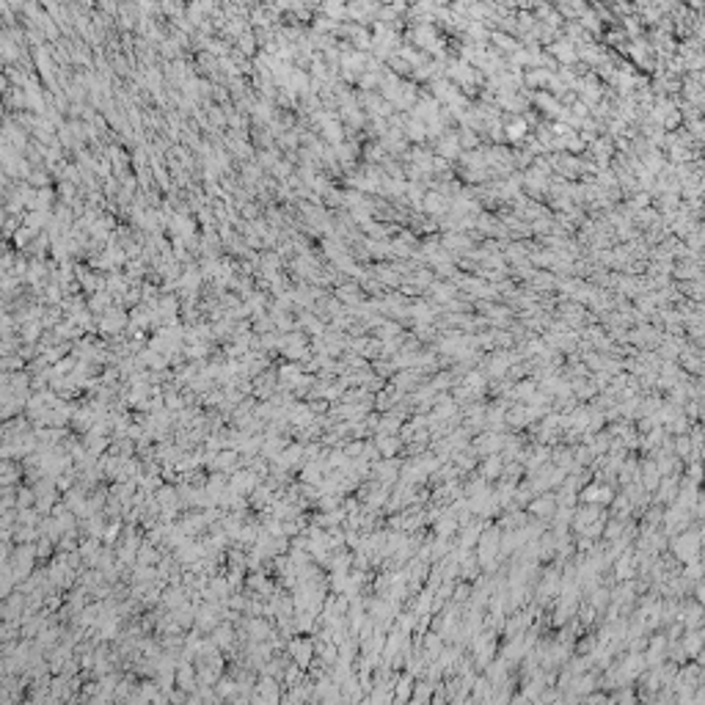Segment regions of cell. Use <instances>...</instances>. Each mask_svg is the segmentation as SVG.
Masks as SVG:
<instances>
[{"label":"cell","instance_id":"7a4b0ae2","mask_svg":"<svg viewBox=\"0 0 705 705\" xmlns=\"http://www.w3.org/2000/svg\"><path fill=\"white\" fill-rule=\"evenodd\" d=\"M529 132V125H526V119H515L507 125V141H521L523 135Z\"/></svg>","mask_w":705,"mask_h":705},{"label":"cell","instance_id":"3957f363","mask_svg":"<svg viewBox=\"0 0 705 705\" xmlns=\"http://www.w3.org/2000/svg\"><path fill=\"white\" fill-rule=\"evenodd\" d=\"M99 6H102V11H116V0H99Z\"/></svg>","mask_w":705,"mask_h":705},{"label":"cell","instance_id":"6da1fadb","mask_svg":"<svg viewBox=\"0 0 705 705\" xmlns=\"http://www.w3.org/2000/svg\"><path fill=\"white\" fill-rule=\"evenodd\" d=\"M490 42L496 44L499 53H507V56H513L515 50L521 47V44L515 42V36H507L504 31H490Z\"/></svg>","mask_w":705,"mask_h":705}]
</instances>
